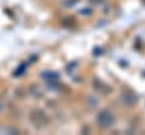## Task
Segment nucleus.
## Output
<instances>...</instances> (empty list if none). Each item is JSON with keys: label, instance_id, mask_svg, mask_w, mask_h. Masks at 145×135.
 I'll list each match as a JSON object with an SVG mask.
<instances>
[{"label": "nucleus", "instance_id": "1", "mask_svg": "<svg viewBox=\"0 0 145 135\" xmlns=\"http://www.w3.org/2000/svg\"><path fill=\"white\" fill-rule=\"evenodd\" d=\"M114 121V117L111 112L109 111H101L97 116V124L102 127V128H108L110 127Z\"/></svg>", "mask_w": 145, "mask_h": 135}, {"label": "nucleus", "instance_id": "2", "mask_svg": "<svg viewBox=\"0 0 145 135\" xmlns=\"http://www.w3.org/2000/svg\"><path fill=\"white\" fill-rule=\"evenodd\" d=\"M121 98H122L123 103H125L126 106H128V107L134 106V104L136 103V101H137L136 94H135L133 91H130V90H125V91H122Z\"/></svg>", "mask_w": 145, "mask_h": 135}]
</instances>
